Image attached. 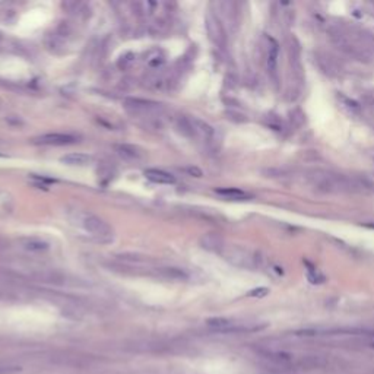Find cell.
Masks as SVG:
<instances>
[{"mask_svg": "<svg viewBox=\"0 0 374 374\" xmlns=\"http://www.w3.org/2000/svg\"><path fill=\"white\" fill-rule=\"evenodd\" d=\"M205 27H206V33L209 40L220 49H224L227 44V33L225 28L221 22V19L214 14L209 12L205 18Z\"/></svg>", "mask_w": 374, "mask_h": 374, "instance_id": "cell-1", "label": "cell"}, {"mask_svg": "<svg viewBox=\"0 0 374 374\" xmlns=\"http://www.w3.org/2000/svg\"><path fill=\"white\" fill-rule=\"evenodd\" d=\"M82 225L91 236H94L100 240H108L113 236L111 227L102 218H100L97 215H92V214L85 215L82 220Z\"/></svg>", "mask_w": 374, "mask_h": 374, "instance_id": "cell-2", "label": "cell"}, {"mask_svg": "<svg viewBox=\"0 0 374 374\" xmlns=\"http://www.w3.org/2000/svg\"><path fill=\"white\" fill-rule=\"evenodd\" d=\"M224 256L230 263H233L237 268L253 269L257 265V260H256L255 255L250 253L249 250L241 249V247H230L224 252Z\"/></svg>", "mask_w": 374, "mask_h": 374, "instance_id": "cell-3", "label": "cell"}, {"mask_svg": "<svg viewBox=\"0 0 374 374\" xmlns=\"http://www.w3.org/2000/svg\"><path fill=\"white\" fill-rule=\"evenodd\" d=\"M78 142V137L69 133H46L33 139V143L41 146H65Z\"/></svg>", "mask_w": 374, "mask_h": 374, "instance_id": "cell-4", "label": "cell"}, {"mask_svg": "<svg viewBox=\"0 0 374 374\" xmlns=\"http://www.w3.org/2000/svg\"><path fill=\"white\" fill-rule=\"evenodd\" d=\"M260 354L263 358L272 361L273 364L276 365H281V367H289L292 365V355L289 352H285V351H275V349H260Z\"/></svg>", "mask_w": 374, "mask_h": 374, "instance_id": "cell-5", "label": "cell"}, {"mask_svg": "<svg viewBox=\"0 0 374 374\" xmlns=\"http://www.w3.org/2000/svg\"><path fill=\"white\" fill-rule=\"evenodd\" d=\"M201 246L209 252H224V240L217 233H206L201 237Z\"/></svg>", "mask_w": 374, "mask_h": 374, "instance_id": "cell-6", "label": "cell"}, {"mask_svg": "<svg viewBox=\"0 0 374 374\" xmlns=\"http://www.w3.org/2000/svg\"><path fill=\"white\" fill-rule=\"evenodd\" d=\"M145 177L155 184H174L175 183V177L172 174L162 171V170H156V168L146 170Z\"/></svg>", "mask_w": 374, "mask_h": 374, "instance_id": "cell-7", "label": "cell"}, {"mask_svg": "<svg viewBox=\"0 0 374 374\" xmlns=\"http://www.w3.org/2000/svg\"><path fill=\"white\" fill-rule=\"evenodd\" d=\"M217 195L225 198V199H230V201H247V199H252V195L241 190V189H237V187H222V189H217L215 190Z\"/></svg>", "mask_w": 374, "mask_h": 374, "instance_id": "cell-8", "label": "cell"}, {"mask_svg": "<svg viewBox=\"0 0 374 374\" xmlns=\"http://www.w3.org/2000/svg\"><path fill=\"white\" fill-rule=\"evenodd\" d=\"M91 156L86 153H81V152H73V153H68L65 156L60 158V162L70 165V167H84L86 164L91 162Z\"/></svg>", "mask_w": 374, "mask_h": 374, "instance_id": "cell-9", "label": "cell"}, {"mask_svg": "<svg viewBox=\"0 0 374 374\" xmlns=\"http://www.w3.org/2000/svg\"><path fill=\"white\" fill-rule=\"evenodd\" d=\"M116 151L124 159H139L142 156V152L132 145H117Z\"/></svg>", "mask_w": 374, "mask_h": 374, "instance_id": "cell-10", "label": "cell"}, {"mask_svg": "<svg viewBox=\"0 0 374 374\" xmlns=\"http://www.w3.org/2000/svg\"><path fill=\"white\" fill-rule=\"evenodd\" d=\"M271 47H269V53H268V68L271 72L276 70V63H278V43L273 38H269Z\"/></svg>", "mask_w": 374, "mask_h": 374, "instance_id": "cell-11", "label": "cell"}, {"mask_svg": "<svg viewBox=\"0 0 374 374\" xmlns=\"http://www.w3.org/2000/svg\"><path fill=\"white\" fill-rule=\"evenodd\" d=\"M22 246L27 250H31V252H43V250L49 249V244L46 241L40 240V238H24Z\"/></svg>", "mask_w": 374, "mask_h": 374, "instance_id": "cell-12", "label": "cell"}, {"mask_svg": "<svg viewBox=\"0 0 374 374\" xmlns=\"http://www.w3.org/2000/svg\"><path fill=\"white\" fill-rule=\"evenodd\" d=\"M146 62L151 68H159L164 63V56L159 51H153V56H149Z\"/></svg>", "mask_w": 374, "mask_h": 374, "instance_id": "cell-13", "label": "cell"}, {"mask_svg": "<svg viewBox=\"0 0 374 374\" xmlns=\"http://www.w3.org/2000/svg\"><path fill=\"white\" fill-rule=\"evenodd\" d=\"M269 288H266V287H260V288H256V289H252L247 295L249 297H255V298H263V297H266V295H269Z\"/></svg>", "mask_w": 374, "mask_h": 374, "instance_id": "cell-14", "label": "cell"}, {"mask_svg": "<svg viewBox=\"0 0 374 374\" xmlns=\"http://www.w3.org/2000/svg\"><path fill=\"white\" fill-rule=\"evenodd\" d=\"M187 171H189L190 174H196V177H202V171L198 170V168H189Z\"/></svg>", "mask_w": 374, "mask_h": 374, "instance_id": "cell-15", "label": "cell"}, {"mask_svg": "<svg viewBox=\"0 0 374 374\" xmlns=\"http://www.w3.org/2000/svg\"><path fill=\"white\" fill-rule=\"evenodd\" d=\"M368 346H370V348H373V349H374V339H373V340H371V342H370V343H368Z\"/></svg>", "mask_w": 374, "mask_h": 374, "instance_id": "cell-16", "label": "cell"}, {"mask_svg": "<svg viewBox=\"0 0 374 374\" xmlns=\"http://www.w3.org/2000/svg\"><path fill=\"white\" fill-rule=\"evenodd\" d=\"M365 227H370V228H374V224H367Z\"/></svg>", "mask_w": 374, "mask_h": 374, "instance_id": "cell-17", "label": "cell"}]
</instances>
